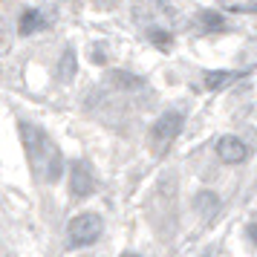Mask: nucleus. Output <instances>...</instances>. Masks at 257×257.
<instances>
[{
	"label": "nucleus",
	"mask_w": 257,
	"mask_h": 257,
	"mask_svg": "<svg viewBox=\"0 0 257 257\" xmlns=\"http://www.w3.org/2000/svg\"><path fill=\"white\" fill-rule=\"evenodd\" d=\"M228 12H254V0H220Z\"/></svg>",
	"instance_id": "nucleus-11"
},
{
	"label": "nucleus",
	"mask_w": 257,
	"mask_h": 257,
	"mask_svg": "<svg viewBox=\"0 0 257 257\" xmlns=\"http://www.w3.org/2000/svg\"><path fill=\"white\" fill-rule=\"evenodd\" d=\"M101 231H104L101 217L93 214V211H84V214H78V217L70 220V225H67V240H70L72 248H84V245L98 243Z\"/></svg>",
	"instance_id": "nucleus-3"
},
{
	"label": "nucleus",
	"mask_w": 257,
	"mask_h": 257,
	"mask_svg": "<svg viewBox=\"0 0 257 257\" xmlns=\"http://www.w3.org/2000/svg\"><path fill=\"white\" fill-rule=\"evenodd\" d=\"M231 78H234L231 72H222V70L220 72H205V87H208V90H222Z\"/></svg>",
	"instance_id": "nucleus-9"
},
{
	"label": "nucleus",
	"mask_w": 257,
	"mask_h": 257,
	"mask_svg": "<svg viewBox=\"0 0 257 257\" xmlns=\"http://www.w3.org/2000/svg\"><path fill=\"white\" fill-rule=\"evenodd\" d=\"M194 205H197V211H199L202 220H211V217L220 211V199H217V194H211V191H202V194H197Z\"/></svg>",
	"instance_id": "nucleus-7"
},
{
	"label": "nucleus",
	"mask_w": 257,
	"mask_h": 257,
	"mask_svg": "<svg viewBox=\"0 0 257 257\" xmlns=\"http://www.w3.org/2000/svg\"><path fill=\"white\" fill-rule=\"evenodd\" d=\"M70 194L72 197H90L95 194V171L90 162H84V159H75L70 165Z\"/></svg>",
	"instance_id": "nucleus-4"
},
{
	"label": "nucleus",
	"mask_w": 257,
	"mask_h": 257,
	"mask_svg": "<svg viewBox=\"0 0 257 257\" xmlns=\"http://www.w3.org/2000/svg\"><path fill=\"white\" fill-rule=\"evenodd\" d=\"M182 124H185V116L179 110H168L156 118V124L151 127V151L156 156H162L171 145L176 142V136L182 133Z\"/></svg>",
	"instance_id": "nucleus-2"
},
{
	"label": "nucleus",
	"mask_w": 257,
	"mask_h": 257,
	"mask_svg": "<svg viewBox=\"0 0 257 257\" xmlns=\"http://www.w3.org/2000/svg\"><path fill=\"white\" fill-rule=\"evenodd\" d=\"M72 72H75V52H72V49H67V52H64V58H61V67H58L61 81H70Z\"/></svg>",
	"instance_id": "nucleus-10"
},
{
	"label": "nucleus",
	"mask_w": 257,
	"mask_h": 257,
	"mask_svg": "<svg viewBox=\"0 0 257 257\" xmlns=\"http://www.w3.org/2000/svg\"><path fill=\"white\" fill-rule=\"evenodd\" d=\"M21 142H24L26 159H29V168L32 174L41 179V182H58L61 174H64V156H61V148L49 139V133L44 127H38L32 121H21Z\"/></svg>",
	"instance_id": "nucleus-1"
},
{
	"label": "nucleus",
	"mask_w": 257,
	"mask_h": 257,
	"mask_svg": "<svg viewBox=\"0 0 257 257\" xmlns=\"http://www.w3.org/2000/svg\"><path fill=\"white\" fill-rule=\"evenodd\" d=\"M121 257H139V254H133V251H127V254H121Z\"/></svg>",
	"instance_id": "nucleus-13"
},
{
	"label": "nucleus",
	"mask_w": 257,
	"mask_h": 257,
	"mask_svg": "<svg viewBox=\"0 0 257 257\" xmlns=\"http://www.w3.org/2000/svg\"><path fill=\"white\" fill-rule=\"evenodd\" d=\"M148 38H151V41H153L159 49H171V35H168L165 29H156V26H151V29H148Z\"/></svg>",
	"instance_id": "nucleus-12"
},
{
	"label": "nucleus",
	"mask_w": 257,
	"mask_h": 257,
	"mask_svg": "<svg viewBox=\"0 0 257 257\" xmlns=\"http://www.w3.org/2000/svg\"><path fill=\"white\" fill-rule=\"evenodd\" d=\"M49 26V18L41 9H29V12L21 15V24H18V32L21 35H35L41 29H47Z\"/></svg>",
	"instance_id": "nucleus-6"
},
{
	"label": "nucleus",
	"mask_w": 257,
	"mask_h": 257,
	"mask_svg": "<svg viewBox=\"0 0 257 257\" xmlns=\"http://www.w3.org/2000/svg\"><path fill=\"white\" fill-rule=\"evenodd\" d=\"M197 21V26L202 29V32H217V29H225V21H222L220 12H211V9H202V12L194 18Z\"/></svg>",
	"instance_id": "nucleus-8"
},
{
	"label": "nucleus",
	"mask_w": 257,
	"mask_h": 257,
	"mask_svg": "<svg viewBox=\"0 0 257 257\" xmlns=\"http://www.w3.org/2000/svg\"><path fill=\"white\" fill-rule=\"evenodd\" d=\"M245 153L248 151H245L243 139H237V136H222V139L217 142V156L228 165H240L245 159Z\"/></svg>",
	"instance_id": "nucleus-5"
}]
</instances>
